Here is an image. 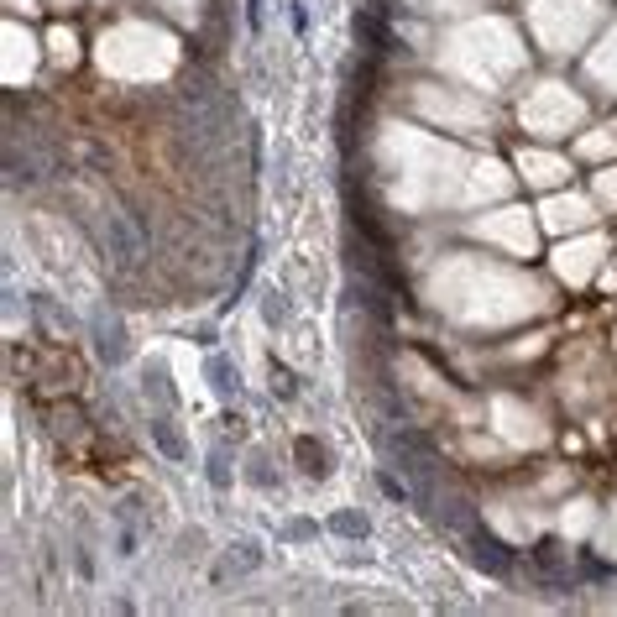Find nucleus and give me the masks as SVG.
Masks as SVG:
<instances>
[{"label":"nucleus","mask_w":617,"mask_h":617,"mask_svg":"<svg viewBox=\"0 0 617 617\" xmlns=\"http://www.w3.org/2000/svg\"><path fill=\"white\" fill-rule=\"evenodd\" d=\"M340 534H367V518H335Z\"/></svg>","instance_id":"obj_1"}]
</instances>
